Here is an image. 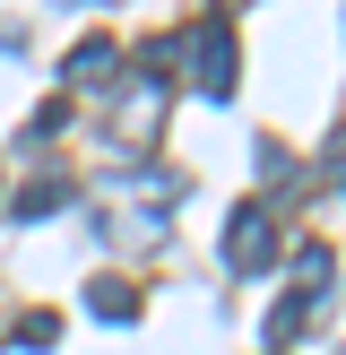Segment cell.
<instances>
[{"mask_svg":"<svg viewBox=\"0 0 346 355\" xmlns=\"http://www.w3.org/2000/svg\"><path fill=\"white\" fill-rule=\"evenodd\" d=\"M190 78H199V96H234V17L225 9L190 26Z\"/></svg>","mask_w":346,"mask_h":355,"instance_id":"6da1fadb","label":"cell"},{"mask_svg":"<svg viewBox=\"0 0 346 355\" xmlns=\"http://www.w3.org/2000/svg\"><path fill=\"white\" fill-rule=\"evenodd\" d=\"M156 113H165V78H130V96H121V148L130 156L156 148Z\"/></svg>","mask_w":346,"mask_h":355,"instance_id":"7a4b0ae2","label":"cell"},{"mask_svg":"<svg viewBox=\"0 0 346 355\" xmlns=\"http://www.w3.org/2000/svg\"><path fill=\"white\" fill-rule=\"evenodd\" d=\"M268 260H277L268 217H260V208H242V217L225 225V269H242V277H251V269H268Z\"/></svg>","mask_w":346,"mask_h":355,"instance_id":"3957f363","label":"cell"},{"mask_svg":"<svg viewBox=\"0 0 346 355\" xmlns=\"http://www.w3.org/2000/svg\"><path fill=\"white\" fill-rule=\"evenodd\" d=\"M61 69H69V87H78V96H113V87H121V78H113V69H121V52L104 44V35H86V44L69 52Z\"/></svg>","mask_w":346,"mask_h":355,"instance_id":"277c9868","label":"cell"},{"mask_svg":"<svg viewBox=\"0 0 346 355\" xmlns=\"http://www.w3.org/2000/svg\"><path fill=\"white\" fill-rule=\"evenodd\" d=\"M86 312H95V321H121V329H130V321H138V295L121 286V277H95V286H86Z\"/></svg>","mask_w":346,"mask_h":355,"instance_id":"5b68a950","label":"cell"},{"mask_svg":"<svg viewBox=\"0 0 346 355\" xmlns=\"http://www.w3.org/2000/svg\"><path fill=\"white\" fill-rule=\"evenodd\" d=\"M52 208H69V173H44V182H26V191H17V217H52Z\"/></svg>","mask_w":346,"mask_h":355,"instance_id":"8992f818","label":"cell"},{"mask_svg":"<svg viewBox=\"0 0 346 355\" xmlns=\"http://www.w3.org/2000/svg\"><path fill=\"white\" fill-rule=\"evenodd\" d=\"M311 312H320V295H286V304L268 312V347H294V329H303Z\"/></svg>","mask_w":346,"mask_h":355,"instance_id":"52a82bcc","label":"cell"},{"mask_svg":"<svg viewBox=\"0 0 346 355\" xmlns=\"http://www.w3.org/2000/svg\"><path fill=\"white\" fill-rule=\"evenodd\" d=\"M52 338H61V321H52V312H35V321L17 329V347H52Z\"/></svg>","mask_w":346,"mask_h":355,"instance_id":"ba28073f","label":"cell"}]
</instances>
